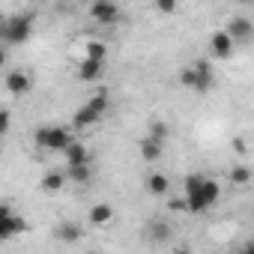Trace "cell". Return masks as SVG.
<instances>
[{"label":"cell","mask_w":254,"mask_h":254,"mask_svg":"<svg viewBox=\"0 0 254 254\" xmlns=\"http://www.w3.org/2000/svg\"><path fill=\"white\" fill-rule=\"evenodd\" d=\"M180 84L189 87V90H194V72H191V66H186V69L180 72Z\"/></svg>","instance_id":"cell-25"},{"label":"cell","mask_w":254,"mask_h":254,"mask_svg":"<svg viewBox=\"0 0 254 254\" xmlns=\"http://www.w3.org/2000/svg\"><path fill=\"white\" fill-rule=\"evenodd\" d=\"M33 141H36L42 150L63 153V150L75 141V135H72L69 126H63V123H48V126H39V129L33 132Z\"/></svg>","instance_id":"cell-2"},{"label":"cell","mask_w":254,"mask_h":254,"mask_svg":"<svg viewBox=\"0 0 254 254\" xmlns=\"http://www.w3.org/2000/svg\"><path fill=\"white\" fill-rule=\"evenodd\" d=\"M147 191H150L153 197H165V194L171 191V180H168L165 174H150V177H147Z\"/></svg>","instance_id":"cell-16"},{"label":"cell","mask_w":254,"mask_h":254,"mask_svg":"<svg viewBox=\"0 0 254 254\" xmlns=\"http://www.w3.org/2000/svg\"><path fill=\"white\" fill-rule=\"evenodd\" d=\"M63 174H66V180H72V183H78V186H87V183L93 180V168H90V165H87V168H66Z\"/></svg>","instance_id":"cell-21"},{"label":"cell","mask_w":254,"mask_h":254,"mask_svg":"<svg viewBox=\"0 0 254 254\" xmlns=\"http://www.w3.org/2000/svg\"><path fill=\"white\" fill-rule=\"evenodd\" d=\"M147 138L156 141V144H165L168 141V123L165 120H150V135Z\"/></svg>","instance_id":"cell-22"},{"label":"cell","mask_w":254,"mask_h":254,"mask_svg":"<svg viewBox=\"0 0 254 254\" xmlns=\"http://www.w3.org/2000/svg\"><path fill=\"white\" fill-rule=\"evenodd\" d=\"M3 84H6V90H9L12 96H27L30 87H33V78H30L24 69H15V72H6Z\"/></svg>","instance_id":"cell-8"},{"label":"cell","mask_w":254,"mask_h":254,"mask_svg":"<svg viewBox=\"0 0 254 254\" xmlns=\"http://www.w3.org/2000/svg\"><path fill=\"white\" fill-rule=\"evenodd\" d=\"M33 21H36L33 12L9 15L6 24H3V36H0V39H3L6 45H24V42L30 39V33H33Z\"/></svg>","instance_id":"cell-3"},{"label":"cell","mask_w":254,"mask_h":254,"mask_svg":"<svg viewBox=\"0 0 254 254\" xmlns=\"http://www.w3.org/2000/svg\"><path fill=\"white\" fill-rule=\"evenodd\" d=\"M27 233V218L18 215L9 203H0V242H9Z\"/></svg>","instance_id":"cell-4"},{"label":"cell","mask_w":254,"mask_h":254,"mask_svg":"<svg viewBox=\"0 0 254 254\" xmlns=\"http://www.w3.org/2000/svg\"><path fill=\"white\" fill-rule=\"evenodd\" d=\"M162 156H165V144H156V141H150V138L141 141V159H144V162L153 165V162H159Z\"/></svg>","instance_id":"cell-18"},{"label":"cell","mask_w":254,"mask_h":254,"mask_svg":"<svg viewBox=\"0 0 254 254\" xmlns=\"http://www.w3.org/2000/svg\"><path fill=\"white\" fill-rule=\"evenodd\" d=\"M6 66V48H0V69Z\"/></svg>","instance_id":"cell-29"},{"label":"cell","mask_w":254,"mask_h":254,"mask_svg":"<svg viewBox=\"0 0 254 254\" xmlns=\"http://www.w3.org/2000/svg\"><path fill=\"white\" fill-rule=\"evenodd\" d=\"M224 33L230 36V42H233V45H236V42H248V39H251V33H254V24H251L245 15H236V18H230V21H227Z\"/></svg>","instance_id":"cell-7"},{"label":"cell","mask_w":254,"mask_h":254,"mask_svg":"<svg viewBox=\"0 0 254 254\" xmlns=\"http://www.w3.org/2000/svg\"><path fill=\"white\" fill-rule=\"evenodd\" d=\"M84 60L105 63V60H108V45H105V42H99V39H90V42H87V54H84Z\"/></svg>","instance_id":"cell-20"},{"label":"cell","mask_w":254,"mask_h":254,"mask_svg":"<svg viewBox=\"0 0 254 254\" xmlns=\"http://www.w3.org/2000/svg\"><path fill=\"white\" fill-rule=\"evenodd\" d=\"M221 197V186L206 177V174H189L183 183V200H186V212H206L215 206V200Z\"/></svg>","instance_id":"cell-1"},{"label":"cell","mask_w":254,"mask_h":254,"mask_svg":"<svg viewBox=\"0 0 254 254\" xmlns=\"http://www.w3.org/2000/svg\"><path fill=\"white\" fill-rule=\"evenodd\" d=\"M87 15L96 21V24H114L120 18V6L111 3V0H96V3H90Z\"/></svg>","instance_id":"cell-5"},{"label":"cell","mask_w":254,"mask_h":254,"mask_svg":"<svg viewBox=\"0 0 254 254\" xmlns=\"http://www.w3.org/2000/svg\"><path fill=\"white\" fill-rule=\"evenodd\" d=\"M209 48H212V54L218 57V60H227V57H233V42H230V36L224 33V30H215L212 33V39H209Z\"/></svg>","instance_id":"cell-11"},{"label":"cell","mask_w":254,"mask_h":254,"mask_svg":"<svg viewBox=\"0 0 254 254\" xmlns=\"http://www.w3.org/2000/svg\"><path fill=\"white\" fill-rule=\"evenodd\" d=\"M81 236H84V230H81V224H75V221H60V224L54 227V239H57V242L72 245V242H78Z\"/></svg>","instance_id":"cell-12"},{"label":"cell","mask_w":254,"mask_h":254,"mask_svg":"<svg viewBox=\"0 0 254 254\" xmlns=\"http://www.w3.org/2000/svg\"><path fill=\"white\" fill-rule=\"evenodd\" d=\"M230 183H233V186H248V183H251V168H248V165L230 168Z\"/></svg>","instance_id":"cell-23"},{"label":"cell","mask_w":254,"mask_h":254,"mask_svg":"<svg viewBox=\"0 0 254 254\" xmlns=\"http://www.w3.org/2000/svg\"><path fill=\"white\" fill-rule=\"evenodd\" d=\"M171 209H174V212H186V200H183V197H174V200H171Z\"/></svg>","instance_id":"cell-27"},{"label":"cell","mask_w":254,"mask_h":254,"mask_svg":"<svg viewBox=\"0 0 254 254\" xmlns=\"http://www.w3.org/2000/svg\"><path fill=\"white\" fill-rule=\"evenodd\" d=\"M239 254H254V242H245V245H242V251H239Z\"/></svg>","instance_id":"cell-28"},{"label":"cell","mask_w":254,"mask_h":254,"mask_svg":"<svg viewBox=\"0 0 254 254\" xmlns=\"http://www.w3.org/2000/svg\"><path fill=\"white\" fill-rule=\"evenodd\" d=\"M191 72H194V93H209L212 84H215L212 66H209L206 60H197V63L191 66Z\"/></svg>","instance_id":"cell-9"},{"label":"cell","mask_w":254,"mask_h":254,"mask_svg":"<svg viewBox=\"0 0 254 254\" xmlns=\"http://www.w3.org/2000/svg\"><path fill=\"white\" fill-rule=\"evenodd\" d=\"M63 159H66V168H87V165H93V156H90L87 144H81V141H72L63 150Z\"/></svg>","instance_id":"cell-6"},{"label":"cell","mask_w":254,"mask_h":254,"mask_svg":"<svg viewBox=\"0 0 254 254\" xmlns=\"http://www.w3.org/2000/svg\"><path fill=\"white\" fill-rule=\"evenodd\" d=\"M87 105H90L99 117H105V114L111 111V93H108V90H96V93L87 99Z\"/></svg>","instance_id":"cell-17"},{"label":"cell","mask_w":254,"mask_h":254,"mask_svg":"<svg viewBox=\"0 0 254 254\" xmlns=\"http://www.w3.org/2000/svg\"><path fill=\"white\" fill-rule=\"evenodd\" d=\"M87 221H90V224H96V227L111 224V221H114V206H111V203H96V206H90Z\"/></svg>","instance_id":"cell-14"},{"label":"cell","mask_w":254,"mask_h":254,"mask_svg":"<svg viewBox=\"0 0 254 254\" xmlns=\"http://www.w3.org/2000/svg\"><path fill=\"white\" fill-rule=\"evenodd\" d=\"M99 120H102V117H99V114L84 102V105L72 114V126H69V129H72V132H81V129H90V126H96Z\"/></svg>","instance_id":"cell-10"},{"label":"cell","mask_w":254,"mask_h":254,"mask_svg":"<svg viewBox=\"0 0 254 254\" xmlns=\"http://www.w3.org/2000/svg\"><path fill=\"white\" fill-rule=\"evenodd\" d=\"M153 9H156V12H165V15H168V12H177V3H174V0H159V3H156Z\"/></svg>","instance_id":"cell-26"},{"label":"cell","mask_w":254,"mask_h":254,"mask_svg":"<svg viewBox=\"0 0 254 254\" xmlns=\"http://www.w3.org/2000/svg\"><path fill=\"white\" fill-rule=\"evenodd\" d=\"M174 254H191V251H189V248H177Z\"/></svg>","instance_id":"cell-31"},{"label":"cell","mask_w":254,"mask_h":254,"mask_svg":"<svg viewBox=\"0 0 254 254\" xmlns=\"http://www.w3.org/2000/svg\"><path fill=\"white\" fill-rule=\"evenodd\" d=\"M102 69H105V63H96V60H81L78 63V81H96V78H102Z\"/></svg>","instance_id":"cell-15"},{"label":"cell","mask_w":254,"mask_h":254,"mask_svg":"<svg viewBox=\"0 0 254 254\" xmlns=\"http://www.w3.org/2000/svg\"><path fill=\"white\" fill-rule=\"evenodd\" d=\"M9 123H12V114H9V108H0V138H3V135L9 132Z\"/></svg>","instance_id":"cell-24"},{"label":"cell","mask_w":254,"mask_h":254,"mask_svg":"<svg viewBox=\"0 0 254 254\" xmlns=\"http://www.w3.org/2000/svg\"><path fill=\"white\" fill-rule=\"evenodd\" d=\"M63 186H66V174L63 171H48L39 180V191H45V194H60Z\"/></svg>","instance_id":"cell-13"},{"label":"cell","mask_w":254,"mask_h":254,"mask_svg":"<svg viewBox=\"0 0 254 254\" xmlns=\"http://www.w3.org/2000/svg\"><path fill=\"white\" fill-rule=\"evenodd\" d=\"M147 239L150 242H168L171 239V224L168 221H150V227H147Z\"/></svg>","instance_id":"cell-19"},{"label":"cell","mask_w":254,"mask_h":254,"mask_svg":"<svg viewBox=\"0 0 254 254\" xmlns=\"http://www.w3.org/2000/svg\"><path fill=\"white\" fill-rule=\"evenodd\" d=\"M3 24H6V18H3V15H0V36H3Z\"/></svg>","instance_id":"cell-30"}]
</instances>
